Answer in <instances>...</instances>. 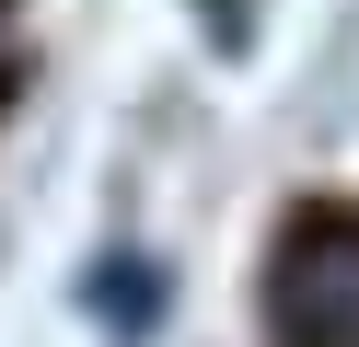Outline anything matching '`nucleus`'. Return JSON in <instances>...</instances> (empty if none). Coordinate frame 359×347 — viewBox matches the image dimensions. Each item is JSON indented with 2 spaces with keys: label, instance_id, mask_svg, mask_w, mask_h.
Returning a JSON list of instances; mask_svg holds the SVG:
<instances>
[{
  "label": "nucleus",
  "instance_id": "f257e3e1",
  "mask_svg": "<svg viewBox=\"0 0 359 347\" xmlns=\"http://www.w3.org/2000/svg\"><path fill=\"white\" fill-rule=\"evenodd\" d=\"M278 347H359V220H302L266 278Z\"/></svg>",
  "mask_w": 359,
  "mask_h": 347
}]
</instances>
